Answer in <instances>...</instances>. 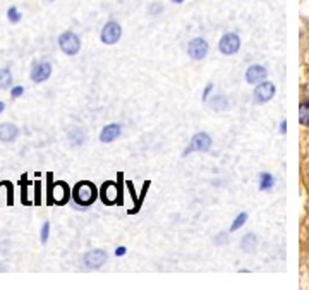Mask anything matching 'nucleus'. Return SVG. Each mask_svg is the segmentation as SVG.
Returning <instances> with one entry per match:
<instances>
[{"label":"nucleus","instance_id":"1","mask_svg":"<svg viewBox=\"0 0 309 290\" xmlns=\"http://www.w3.org/2000/svg\"><path fill=\"white\" fill-rule=\"evenodd\" d=\"M98 196V191L95 187V184L88 182V180H81L74 185L72 189V199L76 201V205L79 206H89L95 203V199Z\"/></svg>","mask_w":309,"mask_h":290},{"label":"nucleus","instance_id":"2","mask_svg":"<svg viewBox=\"0 0 309 290\" xmlns=\"http://www.w3.org/2000/svg\"><path fill=\"white\" fill-rule=\"evenodd\" d=\"M71 194H72V191L69 189V185L64 182V180H57V182L52 184V191L47 194V205L48 206H52V205H58V206L67 205Z\"/></svg>","mask_w":309,"mask_h":290},{"label":"nucleus","instance_id":"3","mask_svg":"<svg viewBox=\"0 0 309 290\" xmlns=\"http://www.w3.org/2000/svg\"><path fill=\"white\" fill-rule=\"evenodd\" d=\"M58 48L62 50L66 55H76L77 52L81 50V40L79 36L76 33H72V31H66V33H62L58 36Z\"/></svg>","mask_w":309,"mask_h":290},{"label":"nucleus","instance_id":"4","mask_svg":"<svg viewBox=\"0 0 309 290\" xmlns=\"http://www.w3.org/2000/svg\"><path fill=\"white\" fill-rule=\"evenodd\" d=\"M100 196H102V201L105 203V205H117V203H122V191L119 189V185L115 182H112V180L103 182Z\"/></svg>","mask_w":309,"mask_h":290},{"label":"nucleus","instance_id":"5","mask_svg":"<svg viewBox=\"0 0 309 290\" xmlns=\"http://www.w3.org/2000/svg\"><path fill=\"white\" fill-rule=\"evenodd\" d=\"M218 48H220V52L224 53V55H234L240 48V38L235 33H227L222 36Z\"/></svg>","mask_w":309,"mask_h":290},{"label":"nucleus","instance_id":"6","mask_svg":"<svg viewBox=\"0 0 309 290\" xmlns=\"http://www.w3.org/2000/svg\"><path fill=\"white\" fill-rule=\"evenodd\" d=\"M211 148V138L208 136L206 133H198L194 134V138L191 139V144L188 148H186L184 155H189V153L193 151H210Z\"/></svg>","mask_w":309,"mask_h":290},{"label":"nucleus","instance_id":"7","mask_svg":"<svg viewBox=\"0 0 309 290\" xmlns=\"http://www.w3.org/2000/svg\"><path fill=\"white\" fill-rule=\"evenodd\" d=\"M120 36H122L120 24H117V22L110 21V22H107V24L103 26L100 38H102V42L105 43V45H115L120 40Z\"/></svg>","mask_w":309,"mask_h":290},{"label":"nucleus","instance_id":"8","mask_svg":"<svg viewBox=\"0 0 309 290\" xmlns=\"http://www.w3.org/2000/svg\"><path fill=\"white\" fill-rule=\"evenodd\" d=\"M208 50H210V47H208V42H206V40H203V38L191 40L189 45H188V53H189V57L193 58V60H203V58L208 55Z\"/></svg>","mask_w":309,"mask_h":290},{"label":"nucleus","instance_id":"9","mask_svg":"<svg viewBox=\"0 0 309 290\" xmlns=\"http://www.w3.org/2000/svg\"><path fill=\"white\" fill-rule=\"evenodd\" d=\"M107 260H108V254L105 251H102V249H95V251L86 252L83 257L86 268H89V270H97L100 266H103L107 263Z\"/></svg>","mask_w":309,"mask_h":290},{"label":"nucleus","instance_id":"10","mask_svg":"<svg viewBox=\"0 0 309 290\" xmlns=\"http://www.w3.org/2000/svg\"><path fill=\"white\" fill-rule=\"evenodd\" d=\"M50 76H52V64L50 62H38V64L33 66V69L29 72L31 81L36 84L45 83L47 79H50Z\"/></svg>","mask_w":309,"mask_h":290},{"label":"nucleus","instance_id":"11","mask_svg":"<svg viewBox=\"0 0 309 290\" xmlns=\"http://www.w3.org/2000/svg\"><path fill=\"white\" fill-rule=\"evenodd\" d=\"M273 94H275V86L271 83H265V81H261V83L254 88V100H256L258 103L270 102V100L273 98Z\"/></svg>","mask_w":309,"mask_h":290},{"label":"nucleus","instance_id":"12","mask_svg":"<svg viewBox=\"0 0 309 290\" xmlns=\"http://www.w3.org/2000/svg\"><path fill=\"white\" fill-rule=\"evenodd\" d=\"M17 138H19V127L16 124H11V122L0 124V141L14 143Z\"/></svg>","mask_w":309,"mask_h":290},{"label":"nucleus","instance_id":"13","mask_svg":"<svg viewBox=\"0 0 309 290\" xmlns=\"http://www.w3.org/2000/svg\"><path fill=\"white\" fill-rule=\"evenodd\" d=\"M268 71L263 66H251L246 71V81L249 84H258L261 81H265Z\"/></svg>","mask_w":309,"mask_h":290},{"label":"nucleus","instance_id":"14","mask_svg":"<svg viewBox=\"0 0 309 290\" xmlns=\"http://www.w3.org/2000/svg\"><path fill=\"white\" fill-rule=\"evenodd\" d=\"M122 129H120V124H108L105 127L102 129L100 133V141L102 143H112L115 141L117 138L120 136Z\"/></svg>","mask_w":309,"mask_h":290},{"label":"nucleus","instance_id":"15","mask_svg":"<svg viewBox=\"0 0 309 290\" xmlns=\"http://www.w3.org/2000/svg\"><path fill=\"white\" fill-rule=\"evenodd\" d=\"M256 246H258V237L254 234L244 235L242 241H240V247H242V251H246V252H253Z\"/></svg>","mask_w":309,"mask_h":290},{"label":"nucleus","instance_id":"16","mask_svg":"<svg viewBox=\"0 0 309 290\" xmlns=\"http://www.w3.org/2000/svg\"><path fill=\"white\" fill-rule=\"evenodd\" d=\"M9 88H12V72L9 67H2L0 69V89Z\"/></svg>","mask_w":309,"mask_h":290},{"label":"nucleus","instance_id":"17","mask_svg":"<svg viewBox=\"0 0 309 290\" xmlns=\"http://www.w3.org/2000/svg\"><path fill=\"white\" fill-rule=\"evenodd\" d=\"M210 107L213 108V110H227V107H229V98L224 96V94H215L213 96V100L210 102Z\"/></svg>","mask_w":309,"mask_h":290},{"label":"nucleus","instance_id":"18","mask_svg":"<svg viewBox=\"0 0 309 290\" xmlns=\"http://www.w3.org/2000/svg\"><path fill=\"white\" fill-rule=\"evenodd\" d=\"M84 133L81 129H74L69 133V143L72 144V146H81V144L84 143Z\"/></svg>","mask_w":309,"mask_h":290},{"label":"nucleus","instance_id":"19","mask_svg":"<svg viewBox=\"0 0 309 290\" xmlns=\"http://www.w3.org/2000/svg\"><path fill=\"white\" fill-rule=\"evenodd\" d=\"M19 184H21V201H22V205H31L29 199H28V184H29L28 177H26V175H22V177L19 179Z\"/></svg>","mask_w":309,"mask_h":290},{"label":"nucleus","instance_id":"20","mask_svg":"<svg viewBox=\"0 0 309 290\" xmlns=\"http://www.w3.org/2000/svg\"><path fill=\"white\" fill-rule=\"evenodd\" d=\"M299 120L302 125H309V102H302L299 105Z\"/></svg>","mask_w":309,"mask_h":290},{"label":"nucleus","instance_id":"21","mask_svg":"<svg viewBox=\"0 0 309 290\" xmlns=\"http://www.w3.org/2000/svg\"><path fill=\"white\" fill-rule=\"evenodd\" d=\"M273 184H275L273 175H270V174H261L260 175V189H261V191H268V189H271V187H273Z\"/></svg>","mask_w":309,"mask_h":290},{"label":"nucleus","instance_id":"22","mask_svg":"<svg viewBox=\"0 0 309 290\" xmlns=\"http://www.w3.org/2000/svg\"><path fill=\"white\" fill-rule=\"evenodd\" d=\"M246 221H248V215H246V213H240V215H237V218L234 220V223H232V227H230V232H235V230H239L240 227L246 223Z\"/></svg>","mask_w":309,"mask_h":290},{"label":"nucleus","instance_id":"23","mask_svg":"<svg viewBox=\"0 0 309 290\" xmlns=\"http://www.w3.org/2000/svg\"><path fill=\"white\" fill-rule=\"evenodd\" d=\"M21 17H22V14H21L19 11H17L16 7H11V9L7 11V19L11 21V22H14V24H16V22L21 21Z\"/></svg>","mask_w":309,"mask_h":290},{"label":"nucleus","instance_id":"24","mask_svg":"<svg viewBox=\"0 0 309 290\" xmlns=\"http://www.w3.org/2000/svg\"><path fill=\"white\" fill-rule=\"evenodd\" d=\"M2 182L7 187V206H12L14 205V187H12V184L9 180H2Z\"/></svg>","mask_w":309,"mask_h":290},{"label":"nucleus","instance_id":"25","mask_svg":"<svg viewBox=\"0 0 309 290\" xmlns=\"http://www.w3.org/2000/svg\"><path fill=\"white\" fill-rule=\"evenodd\" d=\"M40 203H42V182L35 180V205L40 206Z\"/></svg>","mask_w":309,"mask_h":290},{"label":"nucleus","instance_id":"26","mask_svg":"<svg viewBox=\"0 0 309 290\" xmlns=\"http://www.w3.org/2000/svg\"><path fill=\"white\" fill-rule=\"evenodd\" d=\"M48 235H50V221H45L43 227H42V235H40V239H42L43 244L48 241Z\"/></svg>","mask_w":309,"mask_h":290},{"label":"nucleus","instance_id":"27","mask_svg":"<svg viewBox=\"0 0 309 290\" xmlns=\"http://www.w3.org/2000/svg\"><path fill=\"white\" fill-rule=\"evenodd\" d=\"M22 94H24V88H22V86H12L11 88L12 98H19V96H22Z\"/></svg>","mask_w":309,"mask_h":290},{"label":"nucleus","instance_id":"28","mask_svg":"<svg viewBox=\"0 0 309 290\" xmlns=\"http://www.w3.org/2000/svg\"><path fill=\"white\" fill-rule=\"evenodd\" d=\"M211 89H213V84H211V83H208L206 89H204V91H203V102H206V100H208V94L211 93Z\"/></svg>","mask_w":309,"mask_h":290},{"label":"nucleus","instance_id":"29","mask_svg":"<svg viewBox=\"0 0 309 290\" xmlns=\"http://www.w3.org/2000/svg\"><path fill=\"white\" fill-rule=\"evenodd\" d=\"M115 254H117V256H124V254H126V247H122V246L117 247V249H115Z\"/></svg>","mask_w":309,"mask_h":290},{"label":"nucleus","instance_id":"30","mask_svg":"<svg viewBox=\"0 0 309 290\" xmlns=\"http://www.w3.org/2000/svg\"><path fill=\"white\" fill-rule=\"evenodd\" d=\"M285 124H287V122H282V125H280V131H282V133H285V127H287V125H285Z\"/></svg>","mask_w":309,"mask_h":290},{"label":"nucleus","instance_id":"31","mask_svg":"<svg viewBox=\"0 0 309 290\" xmlns=\"http://www.w3.org/2000/svg\"><path fill=\"white\" fill-rule=\"evenodd\" d=\"M4 108H6V103H4V102H0V113L4 112Z\"/></svg>","mask_w":309,"mask_h":290},{"label":"nucleus","instance_id":"32","mask_svg":"<svg viewBox=\"0 0 309 290\" xmlns=\"http://www.w3.org/2000/svg\"><path fill=\"white\" fill-rule=\"evenodd\" d=\"M172 2H174V4H182L184 0H172Z\"/></svg>","mask_w":309,"mask_h":290}]
</instances>
